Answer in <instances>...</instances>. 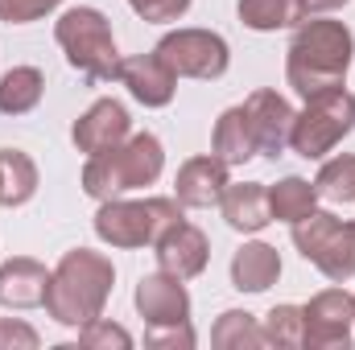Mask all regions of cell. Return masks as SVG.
<instances>
[{
    "label": "cell",
    "instance_id": "ffe728a7",
    "mask_svg": "<svg viewBox=\"0 0 355 350\" xmlns=\"http://www.w3.org/2000/svg\"><path fill=\"white\" fill-rule=\"evenodd\" d=\"M240 25L257 33H277V29H297L310 12L306 0H240L236 4Z\"/></svg>",
    "mask_w": 355,
    "mask_h": 350
},
{
    "label": "cell",
    "instance_id": "6da1fadb",
    "mask_svg": "<svg viewBox=\"0 0 355 350\" xmlns=\"http://www.w3.org/2000/svg\"><path fill=\"white\" fill-rule=\"evenodd\" d=\"M355 58V37L343 21H327V17H306L285 50V83L297 91L302 99L335 91L347 83Z\"/></svg>",
    "mask_w": 355,
    "mask_h": 350
},
{
    "label": "cell",
    "instance_id": "603a6c76",
    "mask_svg": "<svg viewBox=\"0 0 355 350\" xmlns=\"http://www.w3.org/2000/svg\"><path fill=\"white\" fill-rule=\"evenodd\" d=\"M46 75L37 66H12L0 75V116H25L42 103Z\"/></svg>",
    "mask_w": 355,
    "mask_h": 350
},
{
    "label": "cell",
    "instance_id": "d6a6232c",
    "mask_svg": "<svg viewBox=\"0 0 355 350\" xmlns=\"http://www.w3.org/2000/svg\"><path fill=\"white\" fill-rule=\"evenodd\" d=\"M352 227H355V223H352Z\"/></svg>",
    "mask_w": 355,
    "mask_h": 350
},
{
    "label": "cell",
    "instance_id": "83f0119b",
    "mask_svg": "<svg viewBox=\"0 0 355 350\" xmlns=\"http://www.w3.org/2000/svg\"><path fill=\"white\" fill-rule=\"evenodd\" d=\"M62 0H0V21L4 25H33L50 17Z\"/></svg>",
    "mask_w": 355,
    "mask_h": 350
},
{
    "label": "cell",
    "instance_id": "5bb4252c",
    "mask_svg": "<svg viewBox=\"0 0 355 350\" xmlns=\"http://www.w3.org/2000/svg\"><path fill=\"white\" fill-rule=\"evenodd\" d=\"M153 256H157V268L170 272L178 280H194L207 272V260H211V243L207 235L194 227V223H174L157 243H153Z\"/></svg>",
    "mask_w": 355,
    "mask_h": 350
},
{
    "label": "cell",
    "instance_id": "3957f363",
    "mask_svg": "<svg viewBox=\"0 0 355 350\" xmlns=\"http://www.w3.org/2000/svg\"><path fill=\"white\" fill-rule=\"evenodd\" d=\"M54 42L67 54V66L87 83V87H103V83H120V50H116V33L112 21L91 8H67L54 21Z\"/></svg>",
    "mask_w": 355,
    "mask_h": 350
},
{
    "label": "cell",
    "instance_id": "8992f818",
    "mask_svg": "<svg viewBox=\"0 0 355 350\" xmlns=\"http://www.w3.org/2000/svg\"><path fill=\"white\" fill-rule=\"evenodd\" d=\"M352 132H355V95L347 87H335V91H322V95H310L306 107L293 116L289 149L302 161H322Z\"/></svg>",
    "mask_w": 355,
    "mask_h": 350
},
{
    "label": "cell",
    "instance_id": "4fadbf2b",
    "mask_svg": "<svg viewBox=\"0 0 355 350\" xmlns=\"http://www.w3.org/2000/svg\"><path fill=\"white\" fill-rule=\"evenodd\" d=\"M227 169L232 165H223L215 153L182 161V169L174 177V198L182 202V210H211V206H219L223 190L232 185Z\"/></svg>",
    "mask_w": 355,
    "mask_h": 350
},
{
    "label": "cell",
    "instance_id": "4316f807",
    "mask_svg": "<svg viewBox=\"0 0 355 350\" xmlns=\"http://www.w3.org/2000/svg\"><path fill=\"white\" fill-rule=\"evenodd\" d=\"M79 347L87 350H128L132 347V334L107 317H95L87 326H79Z\"/></svg>",
    "mask_w": 355,
    "mask_h": 350
},
{
    "label": "cell",
    "instance_id": "f546056e",
    "mask_svg": "<svg viewBox=\"0 0 355 350\" xmlns=\"http://www.w3.org/2000/svg\"><path fill=\"white\" fill-rule=\"evenodd\" d=\"M42 338L21 317H0V350H37Z\"/></svg>",
    "mask_w": 355,
    "mask_h": 350
},
{
    "label": "cell",
    "instance_id": "52a82bcc",
    "mask_svg": "<svg viewBox=\"0 0 355 350\" xmlns=\"http://www.w3.org/2000/svg\"><path fill=\"white\" fill-rule=\"evenodd\" d=\"M293 248L302 252V260H310L327 280L343 284L355 276V227L335 219L331 210H310L306 219H297L289 227Z\"/></svg>",
    "mask_w": 355,
    "mask_h": 350
},
{
    "label": "cell",
    "instance_id": "ac0fdd59",
    "mask_svg": "<svg viewBox=\"0 0 355 350\" xmlns=\"http://www.w3.org/2000/svg\"><path fill=\"white\" fill-rule=\"evenodd\" d=\"M281 280V252L272 243L248 239L232 256V288L240 293H268Z\"/></svg>",
    "mask_w": 355,
    "mask_h": 350
},
{
    "label": "cell",
    "instance_id": "7a4b0ae2",
    "mask_svg": "<svg viewBox=\"0 0 355 350\" xmlns=\"http://www.w3.org/2000/svg\"><path fill=\"white\" fill-rule=\"evenodd\" d=\"M116 284V268L103 252L75 248L50 268V288H46V313L58 326H87L95 317H103V305L112 297Z\"/></svg>",
    "mask_w": 355,
    "mask_h": 350
},
{
    "label": "cell",
    "instance_id": "d4e9b609",
    "mask_svg": "<svg viewBox=\"0 0 355 350\" xmlns=\"http://www.w3.org/2000/svg\"><path fill=\"white\" fill-rule=\"evenodd\" d=\"M318 198L335 202V206H352L355 202V153H339L331 161H322V169L314 177Z\"/></svg>",
    "mask_w": 355,
    "mask_h": 350
},
{
    "label": "cell",
    "instance_id": "7c38bea8",
    "mask_svg": "<svg viewBox=\"0 0 355 350\" xmlns=\"http://www.w3.org/2000/svg\"><path fill=\"white\" fill-rule=\"evenodd\" d=\"M128 136H132V116H128V107L120 99H95L87 111L75 120V128H71L75 149L87 153V157L124 145Z\"/></svg>",
    "mask_w": 355,
    "mask_h": 350
},
{
    "label": "cell",
    "instance_id": "9a60e30c",
    "mask_svg": "<svg viewBox=\"0 0 355 350\" xmlns=\"http://www.w3.org/2000/svg\"><path fill=\"white\" fill-rule=\"evenodd\" d=\"M120 83L128 95L145 107H170L178 95V75L157 58V54H132L120 58Z\"/></svg>",
    "mask_w": 355,
    "mask_h": 350
},
{
    "label": "cell",
    "instance_id": "1f68e13d",
    "mask_svg": "<svg viewBox=\"0 0 355 350\" xmlns=\"http://www.w3.org/2000/svg\"><path fill=\"white\" fill-rule=\"evenodd\" d=\"M343 4H352V0H306V12L310 17H322V12H339Z\"/></svg>",
    "mask_w": 355,
    "mask_h": 350
},
{
    "label": "cell",
    "instance_id": "7402d4cb",
    "mask_svg": "<svg viewBox=\"0 0 355 350\" xmlns=\"http://www.w3.org/2000/svg\"><path fill=\"white\" fill-rule=\"evenodd\" d=\"M268 210H272V223L293 227L297 219H306L310 210H318L314 181H306V177H297V174L281 177L277 185H268Z\"/></svg>",
    "mask_w": 355,
    "mask_h": 350
},
{
    "label": "cell",
    "instance_id": "5b68a950",
    "mask_svg": "<svg viewBox=\"0 0 355 350\" xmlns=\"http://www.w3.org/2000/svg\"><path fill=\"white\" fill-rule=\"evenodd\" d=\"M174 223H182L178 198H107L95 210V235L107 248H153Z\"/></svg>",
    "mask_w": 355,
    "mask_h": 350
},
{
    "label": "cell",
    "instance_id": "44dd1931",
    "mask_svg": "<svg viewBox=\"0 0 355 350\" xmlns=\"http://www.w3.org/2000/svg\"><path fill=\"white\" fill-rule=\"evenodd\" d=\"M37 194V165L25 149H0V206L17 210Z\"/></svg>",
    "mask_w": 355,
    "mask_h": 350
},
{
    "label": "cell",
    "instance_id": "f1b7e54d",
    "mask_svg": "<svg viewBox=\"0 0 355 350\" xmlns=\"http://www.w3.org/2000/svg\"><path fill=\"white\" fill-rule=\"evenodd\" d=\"M128 8L149 25H170L190 12V0H128Z\"/></svg>",
    "mask_w": 355,
    "mask_h": 350
},
{
    "label": "cell",
    "instance_id": "4dcf8cb0",
    "mask_svg": "<svg viewBox=\"0 0 355 350\" xmlns=\"http://www.w3.org/2000/svg\"><path fill=\"white\" fill-rule=\"evenodd\" d=\"M198 342L194 338V330H190V322H182V326H166V330H149L145 334V347H170V350H190Z\"/></svg>",
    "mask_w": 355,
    "mask_h": 350
},
{
    "label": "cell",
    "instance_id": "30bf717a",
    "mask_svg": "<svg viewBox=\"0 0 355 350\" xmlns=\"http://www.w3.org/2000/svg\"><path fill=\"white\" fill-rule=\"evenodd\" d=\"M132 305H137V313L145 317L149 330H166V326L190 322V293H186V280H178V276L162 272V268L137 280Z\"/></svg>",
    "mask_w": 355,
    "mask_h": 350
},
{
    "label": "cell",
    "instance_id": "d6986e66",
    "mask_svg": "<svg viewBox=\"0 0 355 350\" xmlns=\"http://www.w3.org/2000/svg\"><path fill=\"white\" fill-rule=\"evenodd\" d=\"M211 153H215L223 165H244V161L257 157V136H252V124H248L244 103L219 111V120H215V128H211Z\"/></svg>",
    "mask_w": 355,
    "mask_h": 350
},
{
    "label": "cell",
    "instance_id": "cb8c5ba5",
    "mask_svg": "<svg viewBox=\"0 0 355 350\" xmlns=\"http://www.w3.org/2000/svg\"><path fill=\"white\" fill-rule=\"evenodd\" d=\"M211 347L219 350H257L265 347V330L248 309H223L211 326Z\"/></svg>",
    "mask_w": 355,
    "mask_h": 350
},
{
    "label": "cell",
    "instance_id": "8fae6325",
    "mask_svg": "<svg viewBox=\"0 0 355 350\" xmlns=\"http://www.w3.org/2000/svg\"><path fill=\"white\" fill-rule=\"evenodd\" d=\"M244 111H248V124H252V136H257V153L268 157V161L285 157L289 136H293V116H297L293 103L277 91L261 87L244 99Z\"/></svg>",
    "mask_w": 355,
    "mask_h": 350
},
{
    "label": "cell",
    "instance_id": "2e32d148",
    "mask_svg": "<svg viewBox=\"0 0 355 350\" xmlns=\"http://www.w3.org/2000/svg\"><path fill=\"white\" fill-rule=\"evenodd\" d=\"M50 268L33 256H8L0 264V305L4 309H37L46 305Z\"/></svg>",
    "mask_w": 355,
    "mask_h": 350
},
{
    "label": "cell",
    "instance_id": "277c9868",
    "mask_svg": "<svg viewBox=\"0 0 355 350\" xmlns=\"http://www.w3.org/2000/svg\"><path fill=\"white\" fill-rule=\"evenodd\" d=\"M166 169V149L153 132H132L124 145L95 153L83 165V194L95 202L107 198H124L128 190H145L153 185Z\"/></svg>",
    "mask_w": 355,
    "mask_h": 350
},
{
    "label": "cell",
    "instance_id": "e0dca14e",
    "mask_svg": "<svg viewBox=\"0 0 355 350\" xmlns=\"http://www.w3.org/2000/svg\"><path fill=\"white\" fill-rule=\"evenodd\" d=\"M219 214L232 231L240 235H257L272 223V210H268V185L265 181H232L219 198Z\"/></svg>",
    "mask_w": 355,
    "mask_h": 350
},
{
    "label": "cell",
    "instance_id": "484cf974",
    "mask_svg": "<svg viewBox=\"0 0 355 350\" xmlns=\"http://www.w3.org/2000/svg\"><path fill=\"white\" fill-rule=\"evenodd\" d=\"M265 330V347L277 350H297L306 342V317H302V305H272L261 322Z\"/></svg>",
    "mask_w": 355,
    "mask_h": 350
},
{
    "label": "cell",
    "instance_id": "9c48e42d",
    "mask_svg": "<svg viewBox=\"0 0 355 350\" xmlns=\"http://www.w3.org/2000/svg\"><path fill=\"white\" fill-rule=\"evenodd\" d=\"M306 317V342L310 350H347L355 330V293L322 288L302 305Z\"/></svg>",
    "mask_w": 355,
    "mask_h": 350
},
{
    "label": "cell",
    "instance_id": "ba28073f",
    "mask_svg": "<svg viewBox=\"0 0 355 350\" xmlns=\"http://www.w3.org/2000/svg\"><path fill=\"white\" fill-rule=\"evenodd\" d=\"M153 54L178 79H198V83H215L232 66V50L215 29H170L153 46Z\"/></svg>",
    "mask_w": 355,
    "mask_h": 350
}]
</instances>
